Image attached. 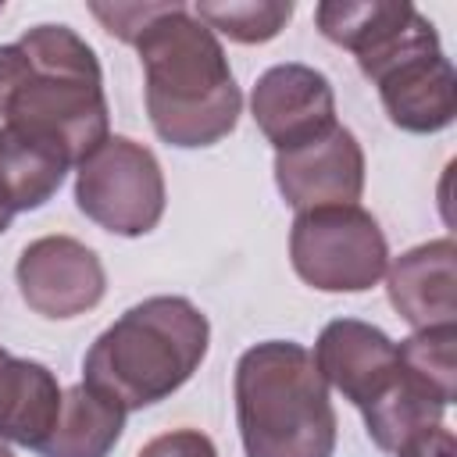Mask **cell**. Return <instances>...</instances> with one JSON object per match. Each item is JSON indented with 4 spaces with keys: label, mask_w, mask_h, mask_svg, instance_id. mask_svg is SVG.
Instances as JSON below:
<instances>
[{
    "label": "cell",
    "mask_w": 457,
    "mask_h": 457,
    "mask_svg": "<svg viewBox=\"0 0 457 457\" xmlns=\"http://www.w3.org/2000/svg\"><path fill=\"white\" fill-rule=\"evenodd\" d=\"M64 389L57 375L0 346V443L39 450L57 425Z\"/></svg>",
    "instance_id": "5bb4252c"
},
{
    "label": "cell",
    "mask_w": 457,
    "mask_h": 457,
    "mask_svg": "<svg viewBox=\"0 0 457 457\" xmlns=\"http://www.w3.org/2000/svg\"><path fill=\"white\" fill-rule=\"evenodd\" d=\"M68 168L71 157L54 139L7 121L0 125V207L11 214L43 207L61 189Z\"/></svg>",
    "instance_id": "9a60e30c"
},
{
    "label": "cell",
    "mask_w": 457,
    "mask_h": 457,
    "mask_svg": "<svg viewBox=\"0 0 457 457\" xmlns=\"http://www.w3.org/2000/svg\"><path fill=\"white\" fill-rule=\"evenodd\" d=\"M371 82L378 86L389 121L403 132H443L457 118V75L439 43L396 57Z\"/></svg>",
    "instance_id": "7c38bea8"
},
{
    "label": "cell",
    "mask_w": 457,
    "mask_h": 457,
    "mask_svg": "<svg viewBox=\"0 0 457 457\" xmlns=\"http://www.w3.org/2000/svg\"><path fill=\"white\" fill-rule=\"evenodd\" d=\"M396 353L403 368L421 378L446 407L453 400V353H457V325H436L418 328L407 339L396 343Z\"/></svg>",
    "instance_id": "ac0fdd59"
},
{
    "label": "cell",
    "mask_w": 457,
    "mask_h": 457,
    "mask_svg": "<svg viewBox=\"0 0 457 457\" xmlns=\"http://www.w3.org/2000/svg\"><path fill=\"white\" fill-rule=\"evenodd\" d=\"M275 186L296 211L357 204L364 193V150L346 125H332L328 132L275 154Z\"/></svg>",
    "instance_id": "9c48e42d"
},
{
    "label": "cell",
    "mask_w": 457,
    "mask_h": 457,
    "mask_svg": "<svg viewBox=\"0 0 457 457\" xmlns=\"http://www.w3.org/2000/svg\"><path fill=\"white\" fill-rule=\"evenodd\" d=\"M293 271L321 293H364L389 268V243L361 204L296 211L289 228Z\"/></svg>",
    "instance_id": "5b68a950"
},
{
    "label": "cell",
    "mask_w": 457,
    "mask_h": 457,
    "mask_svg": "<svg viewBox=\"0 0 457 457\" xmlns=\"http://www.w3.org/2000/svg\"><path fill=\"white\" fill-rule=\"evenodd\" d=\"M232 393L246 457L336 453V407L307 346L293 339L250 346L236 364Z\"/></svg>",
    "instance_id": "3957f363"
},
{
    "label": "cell",
    "mask_w": 457,
    "mask_h": 457,
    "mask_svg": "<svg viewBox=\"0 0 457 457\" xmlns=\"http://www.w3.org/2000/svg\"><path fill=\"white\" fill-rule=\"evenodd\" d=\"M111 36L132 43L143 61L146 114L154 132L179 150L221 143L243 93L221 39L186 4H89Z\"/></svg>",
    "instance_id": "6da1fadb"
},
{
    "label": "cell",
    "mask_w": 457,
    "mask_h": 457,
    "mask_svg": "<svg viewBox=\"0 0 457 457\" xmlns=\"http://www.w3.org/2000/svg\"><path fill=\"white\" fill-rule=\"evenodd\" d=\"M207 314L186 296H146L104 328L82 357V382L125 414L168 400L207 357Z\"/></svg>",
    "instance_id": "7a4b0ae2"
},
{
    "label": "cell",
    "mask_w": 457,
    "mask_h": 457,
    "mask_svg": "<svg viewBox=\"0 0 457 457\" xmlns=\"http://www.w3.org/2000/svg\"><path fill=\"white\" fill-rule=\"evenodd\" d=\"M21 300L39 318H79L93 311L107 293V271L93 246L75 236H39L32 239L14 268Z\"/></svg>",
    "instance_id": "ba28073f"
},
{
    "label": "cell",
    "mask_w": 457,
    "mask_h": 457,
    "mask_svg": "<svg viewBox=\"0 0 457 457\" xmlns=\"http://www.w3.org/2000/svg\"><path fill=\"white\" fill-rule=\"evenodd\" d=\"M136 457H218V450L200 428H171L164 436H154Z\"/></svg>",
    "instance_id": "d6986e66"
},
{
    "label": "cell",
    "mask_w": 457,
    "mask_h": 457,
    "mask_svg": "<svg viewBox=\"0 0 457 457\" xmlns=\"http://www.w3.org/2000/svg\"><path fill=\"white\" fill-rule=\"evenodd\" d=\"M0 457H14V453H11V446H7V443H0Z\"/></svg>",
    "instance_id": "603a6c76"
},
{
    "label": "cell",
    "mask_w": 457,
    "mask_h": 457,
    "mask_svg": "<svg viewBox=\"0 0 457 457\" xmlns=\"http://www.w3.org/2000/svg\"><path fill=\"white\" fill-rule=\"evenodd\" d=\"M164 171L150 146L107 136L75 175V204L114 236H146L164 218Z\"/></svg>",
    "instance_id": "8992f818"
},
{
    "label": "cell",
    "mask_w": 457,
    "mask_h": 457,
    "mask_svg": "<svg viewBox=\"0 0 457 457\" xmlns=\"http://www.w3.org/2000/svg\"><path fill=\"white\" fill-rule=\"evenodd\" d=\"M314 364L328 386L343 393L361 414H368L403 375L396 343L368 321L336 318L321 328L314 343Z\"/></svg>",
    "instance_id": "30bf717a"
},
{
    "label": "cell",
    "mask_w": 457,
    "mask_h": 457,
    "mask_svg": "<svg viewBox=\"0 0 457 457\" xmlns=\"http://www.w3.org/2000/svg\"><path fill=\"white\" fill-rule=\"evenodd\" d=\"M25 71H29V61L21 54V46L4 43L0 46V118H7V107L18 93V86L25 82Z\"/></svg>",
    "instance_id": "ffe728a7"
},
{
    "label": "cell",
    "mask_w": 457,
    "mask_h": 457,
    "mask_svg": "<svg viewBox=\"0 0 457 457\" xmlns=\"http://www.w3.org/2000/svg\"><path fill=\"white\" fill-rule=\"evenodd\" d=\"M396 457H453V432L446 425H436V428H425L418 432L414 439H407Z\"/></svg>",
    "instance_id": "44dd1931"
},
{
    "label": "cell",
    "mask_w": 457,
    "mask_h": 457,
    "mask_svg": "<svg viewBox=\"0 0 457 457\" xmlns=\"http://www.w3.org/2000/svg\"><path fill=\"white\" fill-rule=\"evenodd\" d=\"M193 14L211 32H221L236 43H268L293 18V4L289 0H221V4L200 0Z\"/></svg>",
    "instance_id": "e0dca14e"
},
{
    "label": "cell",
    "mask_w": 457,
    "mask_h": 457,
    "mask_svg": "<svg viewBox=\"0 0 457 457\" xmlns=\"http://www.w3.org/2000/svg\"><path fill=\"white\" fill-rule=\"evenodd\" d=\"M125 432V411L96 393L93 386L79 382L64 389L61 414L46 443L36 450L39 457H107Z\"/></svg>",
    "instance_id": "2e32d148"
},
{
    "label": "cell",
    "mask_w": 457,
    "mask_h": 457,
    "mask_svg": "<svg viewBox=\"0 0 457 457\" xmlns=\"http://www.w3.org/2000/svg\"><path fill=\"white\" fill-rule=\"evenodd\" d=\"M18 46L29 71L4 121L54 139L71 164H82L111 136L104 71L93 46L68 25H36Z\"/></svg>",
    "instance_id": "277c9868"
},
{
    "label": "cell",
    "mask_w": 457,
    "mask_h": 457,
    "mask_svg": "<svg viewBox=\"0 0 457 457\" xmlns=\"http://www.w3.org/2000/svg\"><path fill=\"white\" fill-rule=\"evenodd\" d=\"M250 114L264 139L278 150L300 146L336 121V93L332 82L311 64H275L268 68L250 93Z\"/></svg>",
    "instance_id": "8fae6325"
},
{
    "label": "cell",
    "mask_w": 457,
    "mask_h": 457,
    "mask_svg": "<svg viewBox=\"0 0 457 457\" xmlns=\"http://www.w3.org/2000/svg\"><path fill=\"white\" fill-rule=\"evenodd\" d=\"M314 21L328 43L357 57V68L368 79H375L396 57L439 43L436 25L403 0H325L314 7Z\"/></svg>",
    "instance_id": "52a82bcc"
},
{
    "label": "cell",
    "mask_w": 457,
    "mask_h": 457,
    "mask_svg": "<svg viewBox=\"0 0 457 457\" xmlns=\"http://www.w3.org/2000/svg\"><path fill=\"white\" fill-rule=\"evenodd\" d=\"M11 218H14V214H11L7 207H0V236H4L7 228H11Z\"/></svg>",
    "instance_id": "7402d4cb"
},
{
    "label": "cell",
    "mask_w": 457,
    "mask_h": 457,
    "mask_svg": "<svg viewBox=\"0 0 457 457\" xmlns=\"http://www.w3.org/2000/svg\"><path fill=\"white\" fill-rule=\"evenodd\" d=\"M457 246L450 236L411 246L386 268V293L396 314L418 332L457 325Z\"/></svg>",
    "instance_id": "4fadbf2b"
}]
</instances>
